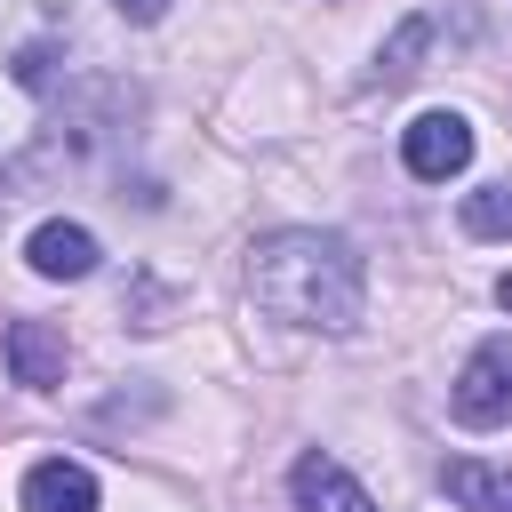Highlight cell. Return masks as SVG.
Segmentation results:
<instances>
[{
  "label": "cell",
  "mask_w": 512,
  "mask_h": 512,
  "mask_svg": "<svg viewBox=\"0 0 512 512\" xmlns=\"http://www.w3.org/2000/svg\"><path fill=\"white\" fill-rule=\"evenodd\" d=\"M248 288L288 328H352L360 304H368V272H360L352 240H336V232H272V240H256Z\"/></svg>",
  "instance_id": "6da1fadb"
},
{
  "label": "cell",
  "mask_w": 512,
  "mask_h": 512,
  "mask_svg": "<svg viewBox=\"0 0 512 512\" xmlns=\"http://www.w3.org/2000/svg\"><path fill=\"white\" fill-rule=\"evenodd\" d=\"M448 408H456V424H472V432L512 424V336L472 344V360H464L456 384H448Z\"/></svg>",
  "instance_id": "7a4b0ae2"
},
{
  "label": "cell",
  "mask_w": 512,
  "mask_h": 512,
  "mask_svg": "<svg viewBox=\"0 0 512 512\" xmlns=\"http://www.w3.org/2000/svg\"><path fill=\"white\" fill-rule=\"evenodd\" d=\"M400 160H408V176L448 184V176L472 160V120H464V112H416V120L400 128Z\"/></svg>",
  "instance_id": "3957f363"
},
{
  "label": "cell",
  "mask_w": 512,
  "mask_h": 512,
  "mask_svg": "<svg viewBox=\"0 0 512 512\" xmlns=\"http://www.w3.org/2000/svg\"><path fill=\"white\" fill-rule=\"evenodd\" d=\"M0 352H8V376H16V384H32V392L64 384V328H48V320H8Z\"/></svg>",
  "instance_id": "277c9868"
},
{
  "label": "cell",
  "mask_w": 512,
  "mask_h": 512,
  "mask_svg": "<svg viewBox=\"0 0 512 512\" xmlns=\"http://www.w3.org/2000/svg\"><path fill=\"white\" fill-rule=\"evenodd\" d=\"M288 488H296V512H376L368 504V488L336 464V456H296V472H288Z\"/></svg>",
  "instance_id": "5b68a950"
},
{
  "label": "cell",
  "mask_w": 512,
  "mask_h": 512,
  "mask_svg": "<svg viewBox=\"0 0 512 512\" xmlns=\"http://www.w3.org/2000/svg\"><path fill=\"white\" fill-rule=\"evenodd\" d=\"M24 256H32V272H40V280H88V272H96V232H88V224L48 216V224L24 240Z\"/></svg>",
  "instance_id": "8992f818"
},
{
  "label": "cell",
  "mask_w": 512,
  "mask_h": 512,
  "mask_svg": "<svg viewBox=\"0 0 512 512\" xmlns=\"http://www.w3.org/2000/svg\"><path fill=\"white\" fill-rule=\"evenodd\" d=\"M24 512H96L88 464H64V456L32 464V472H24Z\"/></svg>",
  "instance_id": "52a82bcc"
},
{
  "label": "cell",
  "mask_w": 512,
  "mask_h": 512,
  "mask_svg": "<svg viewBox=\"0 0 512 512\" xmlns=\"http://www.w3.org/2000/svg\"><path fill=\"white\" fill-rule=\"evenodd\" d=\"M440 480H448V496H456L464 512H512V472H496V464H472V456H456Z\"/></svg>",
  "instance_id": "ba28073f"
},
{
  "label": "cell",
  "mask_w": 512,
  "mask_h": 512,
  "mask_svg": "<svg viewBox=\"0 0 512 512\" xmlns=\"http://www.w3.org/2000/svg\"><path fill=\"white\" fill-rule=\"evenodd\" d=\"M432 48V16H408L400 32H392V48L376 56V88H400L408 72H416V56Z\"/></svg>",
  "instance_id": "9c48e42d"
},
{
  "label": "cell",
  "mask_w": 512,
  "mask_h": 512,
  "mask_svg": "<svg viewBox=\"0 0 512 512\" xmlns=\"http://www.w3.org/2000/svg\"><path fill=\"white\" fill-rule=\"evenodd\" d=\"M464 232H472V240H512V184L464 192Z\"/></svg>",
  "instance_id": "30bf717a"
},
{
  "label": "cell",
  "mask_w": 512,
  "mask_h": 512,
  "mask_svg": "<svg viewBox=\"0 0 512 512\" xmlns=\"http://www.w3.org/2000/svg\"><path fill=\"white\" fill-rule=\"evenodd\" d=\"M128 24H152V16H168V0H112Z\"/></svg>",
  "instance_id": "8fae6325"
},
{
  "label": "cell",
  "mask_w": 512,
  "mask_h": 512,
  "mask_svg": "<svg viewBox=\"0 0 512 512\" xmlns=\"http://www.w3.org/2000/svg\"><path fill=\"white\" fill-rule=\"evenodd\" d=\"M496 304H504V312H512V272H504V280H496Z\"/></svg>",
  "instance_id": "7c38bea8"
}]
</instances>
